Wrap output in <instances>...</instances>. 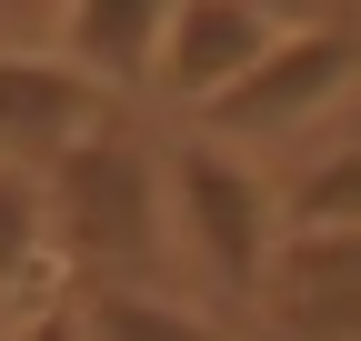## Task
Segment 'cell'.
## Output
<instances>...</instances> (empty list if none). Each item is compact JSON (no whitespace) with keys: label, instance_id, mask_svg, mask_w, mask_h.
<instances>
[{"label":"cell","instance_id":"1","mask_svg":"<svg viewBox=\"0 0 361 341\" xmlns=\"http://www.w3.org/2000/svg\"><path fill=\"white\" fill-rule=\"evenodd\" d=\"M40 201H51V241H61V271L80 281H111V291H151V271L171 261V221H161V151L111 120L101 141H80L71 161L40 170Z\"/></svg>","mask_w":361,"mask_h":341},{"label":"cell","instance_id":"2","mask_svg":"<svg viewBox=\"0 0 361 341\" xmlns=\"http://www.w3.org/2000/svg\"><path fill=\"white\" fill-rule=\"evenodd\" d=\"M341 101H351V20L341 11H322V20H281V40L221 91L211 111H191V141H211V151H231V161H251V151H291L301 131H331L341 120Z\"/></svg>","mask_w":361,"mask_h":341},{"label":"cell","instance_id":"3","mask_svg":"<svg viewBox=\"0 0 361 341\" xmlns=\"http://www.w3.org/2000/svg\"><path fill=\"white\" fill-rule=\"evenodd\" d=\"M161 221H171V261H191L221 302H251L271 241H281L271 170L211 151V141H171L161 151Z\"/></svg>","mask_w":361,"mask_h":341},{"label":"cell","instance_id":"4","mask_svg":"<svg viewBox=\"0 0 361 341\" xmlns=\"http://www.w3.org/2000/svg\"><path fill=\"white\" fill-rule=\"evenodd\" d=\"M111 120H130V111H111L90 80L61 61V51H0V170H51V161H71L80 141H101Z\"/></svg>","mask_w":361,"mask_h":341},{"label":"cell","instance_id":"5","mask_svg":"<svg viewBox=\"0 0 361 341\" xmlns=\"http://www.w3.org/2000/svg\"><path fill=\"white\" fill-rule=\"evenodd\" d=\"M281 40V11H241V0H180L161 11V51H151V91L180 111H211L231 80Z\"/></svg>","mask_w":361,"mask_h":341},{"label":"cell","instance_id":"6","mask_svg":"<svg viewBox=\"0 0 361 341\" xmlns=\"http://www.w3.org/2000/svg\"><path fill=\"white\" fill-rule=\"evenodd\" d=\"M251 302L271 311L281 341H351V311H361L351 231H281L271 261H261V281H251Z\"/></svg>","mask_w":361,"mask_h":341},{"label":"cell","instance_id":"7","mask_svg":"<svg viewBox=\"0 0 361 341\" xmlns=\"http://www.w3.org/2000/svg\"><path fill=\"white\" fill-rule=\"evenodd\" d=\"M51 302H71L61 241H51V201H40L30 170H0V341L20 321H40Z\"/></svg>","mask_w":361,"mask_h":341},{"label":"cell","instance_id":"8","mask_svg":"<svg viewBox=\"0 0 361 341\" xmlns=\"http://www.w3.org/2000/svg\"><path fill=\"white\" fill-rule=\"evenodd\" d=\"M151 51H161V0H80V11H61V61L111 111L130 91H151Z\"/></svg>","mask_w":361,"mask_h":341},{"label":"cell","instance_id":"9","mask_svg":"<svg viewBox=\"0 0 361 341\" xmlns=\"http://www.w3.org/2000/svg\"><path fill=\"white\" fill-rule=\"evenodd\" d=\"M71 321H80V341H231L211 311L171 302V291H111V281H80Z\"/></svg>","mask_w":361,"mask_h":341},{"label":"cell","instance_id":"10","mask_svg":"<svg viewBox=\"0 0 361 341\" xmlns=\"http://www.w3.org/2000/svg\"><path fill=\"white\" fill-rule=\"evenodd\" d=\"M11 341H80V321H71V302H51V311H40V321H20Z\"/></svg>","mask_w":361,"mask_h":341}]
</instances>
